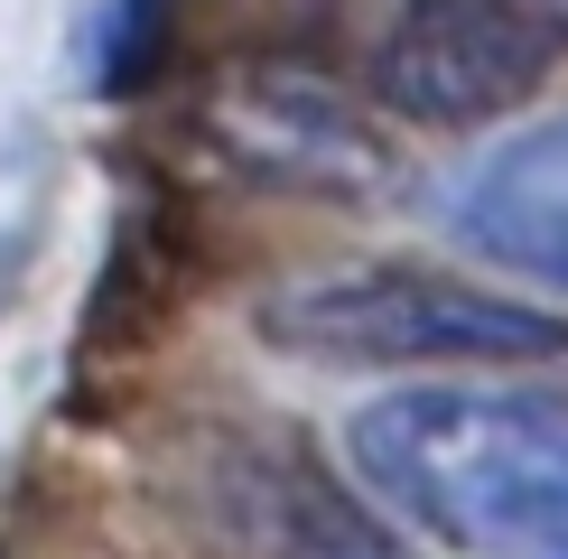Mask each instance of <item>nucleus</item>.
Instances as JSON below:
<instances>
[{"label": "nucleus", "instance_id": "obj_1", "mask_svg": "<svg viewBox=\"0 0 568 559\" xmlns=\"http://www.w3.org/2000/svg\"><path fill=\"white\" fill-rule=\"evenodd\" d=\"M345 466L392 522L466 559H568V402L410 383L345 419Z\"/></svg>", "mask_w": 568, "mask_h": 559}, {"label": "nucleus", "instance_id": "obj_2", "mask_svg": "<svg viewBox=\"0 0 568 559\" xmlns=\"http://www.w3.org/2000/svg\"><path fill=\"white\" fill-rule=\"evenodd\" d=\"M262 336L298 364H336V373H476V364H559L568 326L523 308L504 289L447 271H317L262 298Z\"/></svg>", "mask_w": 568, "mask_h": 559}, {"label": "nucleus", "instance_id": "obj_3", "mask_svg": "<svg viewBox=\"0 0 568 559\" xmlns=\"http://www.w3.org/2000/svg\"><path fill=\"white\" fill-rule=\"evenodd\" d=\"M568 57V29L513 0H410L373 47V103L429 131H466L513 112Z\"/></svg>", "mask_w": 568, "mask_h": 559}, {"label": "nucleus", "instance_id": "obj_4", "mask_svg": "<svg viewBox=\"0 0 568 559\" xmlns=\"http://www.w3.org/2000/svg\"><path fill=\"white\" fill-rule=\"evenodd\" d=\"M447 233L485 262H504L513 280L568 289V112L494 140L485 159H466L438 196Z\"/></svg>", "mask_w": 568, "mask_h": 559}, {"label": "nucleus", "instance_id": "obj_5", "mask_svg": "<svg viewBox=\"0 0 568 559\" xmlns=\"http://www.w3.org/2000/svg\"><path fill=\"white\" fill-rule=\"evenodd\" d=\"M224 122L252 169H280L298 186H373L383 177V140L364 131V112L336 103L326 84L290 75V65H252V84L224 103Z\"/></svg>", "mask_w": 568, "mask_h": 559}, {"label": "nucleus", "instance_id": "obj_6", "mask_svg": "<svg viewBox=\"0 0 568 559\" xmlns=\"http://www.w3.org/2000/svg\"><path fill=\"white\" fill-rule=\"evenodd\" d=\"M513 10H540V19H559V29H568V0H513Z\"/></svg>", "mask_w": 568, "mask_h": 559}, {"label": "nucleus", "instance_id": "obj_7", "mask_svg": "<svg viewBox=\"0 0 568 559\" xmlns=\"http://www.w3.org/2000/svg\"><path fill=\"white\" fill-rule=\"evenodd\" d=\"M373 559H383V550H373Z\"/></svg>", "mask_w": 568, "mask_h": 559}]
</instances>
